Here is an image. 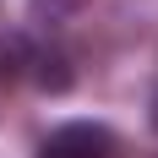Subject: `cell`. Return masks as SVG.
Here are the masks:
<instances>
[{
  "mask_svg": "<svg viewBox=\"0 0 158 158\" xmlns=\"http://www.w3.org/2000/svg\"><path fill=\"white\" fill-rule=\"evenodd\" d=\"M147 126L158 131V93H153V104H147Z\"/></svg>",
  "mask_w": 158,
  "mask_h": 158,
  "instance_id": "cell-5",
  "label": "cell"
},
{
  "mask_svg": "<svg viewBox=\"0 0 158 158\" xmlns=\"http://www.w3.org/2000/svg\"><path fill=\"white\" fill-rule=\"evenodd\" d=\"M114 153H120L114 147V131L98 126V120H65L38 147V158H114Z\"/></svg>",
  "mask_w": 158,
  "mask_h": 158,
  "instance_id": "cell-1",
  "label": "cell"
},
{
  "mask_svg": "<svg viewBox=\"0 0 158 158\" xmlns=\"http://www.w3.org/2000/svg\"><path fill=\"white\" fill-rule=\"evenodd\" d=\"M93 0H27V16L33 22H44V27H65V22H77Z\"/></svg>",
  "mask_w": 158,
  "mask_h": 158,
  "instance_id": "cell-4",
  "label": "cell"
},
{
  "mask_svg": "<svg viewBox=\"0 0 158 158\" xmlns=\"http://www.w3.org/2000/svg\"><path fill=\"white\" fill-rule=\"evenodd\" d=\"M27 77L38 82L49 98H60V93H71V87H77L71 55H60V49H38V55H33V71H27Z\"/></svg>",
  "mask_w": 158,
  "mask_h": 158,
  "instance_id": "cell-3",
  "label": "cell"
},
{
  "mask_svg": "<svg viewBox=\"0 0 158 158\" xmlns=\"http://www.w3.org/2000/svg\"><path fill=\"white\" fill-rule=\"evenodd\" d=\"M33 55H38V44H33L22 27H0V82H6V87L33 71Z\"/></svg>",
  "mask_w": 158,
  "mask_h": 158,
  "instance_id": "cell-2",
  "label": "cell"
}]
</instances>
